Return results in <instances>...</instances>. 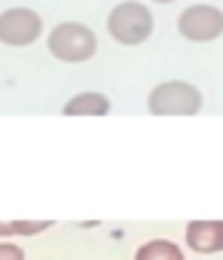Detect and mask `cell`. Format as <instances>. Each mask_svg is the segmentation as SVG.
<instances>
[{"label":"cell","mask_w":223,"mask_h":260,"mask_svg":"<svg viewBox=\"0 0 223 260\" xmlns=\"http://www.w3.org/2000/svg\"><path fill=\"white\" fill-rule=\"evenodd\" d=\"M147 107L156 116H193L202 107V95H199L196 86L180 83V80H171V83H159L150 92Z\"/></svg>","instance_id":"6da1fadb"},{"label":"cell","mask_w":223,"mask_h":260,"mask_svg":"<svg viewBox=\"0 0 223 260\" xmlns=\"http://www.w3.org/2000/svg\"><path fill=\"white\" fill-rule=\"evenodd\" d=\"M107 31L123 46H138V43H144L150 37L153 16L141 4H120V7H114V13L107 16Z\"/></svg>","instance_id":"7a4b0ae2"},{"label":"cell","mask_w":223,"mask_h":260,"mask_svg":"<svg viewBox=\"0 0 223 260\" xmlns=\"http://www.w3.org/2000/svg\"><path fill=\"white\" fill-rule=\"evenodd\" d=\"M98 49V40L95 34L80 25V22H67V25H58L52 34H49V52L61 61H89Z\"/></svg>","instance_id":"3957f363"},{"label":"cell","mask_w":223,"mask_h":260,"mask_svg":"<svg viewBox=\"0 0 223 260\" xmlns=\"http://www.w3.org/2000/svg\"><path fill=\"white\" fill-rule=\"evenodd\" d=\"M177 31L187 37V40H196V43H208V40H217L223 34V13L217 7H205V4H196L190 10L180 13L177 19Z\"/></svg>","instance_id":"277c9868"},{"label":"cell","mask_w":223,"mask_h":260,"mask_svg":"<svg viewBox=\"0 0 223 260\" xmlns=\"http://www.w3.org/2000/svg\"><path fill=\"white\" fill-rule=\"evenodd\" d=\"M40 31H43V19L34 10L16 7L0 13V43L7 46H28L40 37Z\"/></svg>","instance_id":"5b68a950"},{"label":"cell","mask_w":223,"mask_h":260,"mask_svg":"<svg viewBox=\"0 0 223 260\" xmlns=\"http://www.w3.org/2000/svg\"><path fill=\"white\" fill-rule=\"evenodd\" d=\"M187 245L196 254H220L223 251V220H193L187 226Z\"/></svg>","instance_id":"8992f818"},{"label":"cell","mask_w":223,"mask_h":260,"mask_svg":"<svg viewBox=\"0 0 223 260\" xmlns=\"http://www.w3.org/2000/svg\"><path fill=\"white\" fill-rule=\"evenodd\" d=\"M64 113L67 116H104L110 113V101L101 92H80L64 104Z\"/></svg>","instance_id":"52a82bcc"},{"label":"cell","mask_w":223,"mask_h":260,"mask_svg":"<svg viewBox=\"0 0 223 260\" xmlns=\"http://www.w3.org/2000/svg\"><path fill=\"white\" fill-rule=\"evenodd\" d=\"M135 260H183V251L171 239H150L138 248Z\"/></svg>","instance_id":"ba28073f"},{"label":"cell","mask_w":223,"mask_h":260,"mask_svg":"<svg viewBox=\"0 0 223 260\" xmlns=\"http://www.w3.org/2000/svg\"><path fill=\"white\" fill-rule=\"evenodd\" d=\"M49 226H52V220H16V223H4V220H0V239L37 236V233H46Z\"/></svg>","instance_id":"9c48e42d"},{"label":"cell","mask_w":223,"mask_h":260,"mask_svg":"<svg viewBox=\"0 0 223 260\" xmlns=\"http://www.w3.org/2000/svg\"><path fill=\"white\" fill-rule=\"evenodd\" d=\"M0 260H25V248L19 242L4 239V242H0Z\"/></svg>","instance_id":"30bf717a"},{"label":"cell","mask_w":223,"mask_h":260,"mask_svg":"<svg viewBox=\"0 0 223 260\" xmlns=\"http://www.w3.org/2000/svg\"><path fill=\"white\" fill-rule=\"evenodd\" d=\"M156 4H171V0H156Z\"/></svg>","instance_id":"8fae6325"}]
</instances>
